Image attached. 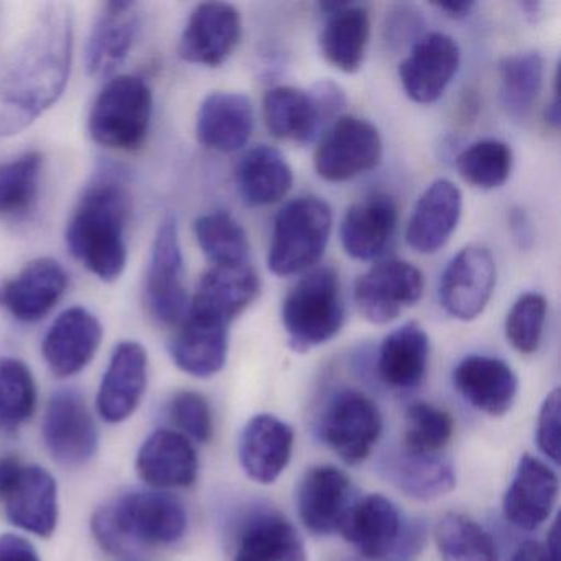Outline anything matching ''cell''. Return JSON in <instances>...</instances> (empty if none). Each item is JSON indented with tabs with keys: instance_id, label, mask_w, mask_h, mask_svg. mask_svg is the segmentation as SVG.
Instances as JSON below:
<instances>
[{
	"instance_id": "15",
	"label": "cell",
	"mask_w": 561,
	"mask_h": 561,
	"mask_svg": "<svg viewBox=\"0 0 561 561\" xmlns=\"http://www.w3.org/2000/svg\"><path fill=\"white\" fill-rule=\"evenodd\" d=\"M242 37L241 14L226 2H205L193 11L179 54L183 60L202 67H221L238 48Z\"/></svg>"
},
{
	"instance_id": "35",
	"label": "cell",
	"mask_w": 561,
	"mask_h": 561,
	"mask_svg": "<svg viewBox=\"0 0 561 561\" xmlns=\"http://www.w3.org/2000/svg\"><path fill=\"white\" fill-rule=\"evenodd\" d=\"M264 119L272 136L294 144L311 142L324 123L311 93L291 87L267 91Z\"/></svg>"
},
{
	"instance_id": "14",
	"label": "cell",
	"mask_w": 561,
	"mask_h": 561,
	"mask_svg": "<svg viewBox=\"0 0 561 561\" xmlns=\"http://www.w3.org/2000/svg\"><path fill=\"white\" fill-rule=\"evenodd\" d=\"M459 64L461 50L455 38L438 32L423 35L400 64V83L413 103H436L458 73Z\"/></svg>"
},
{
	"instance_id": "44",
	"label": "cell",
	"mask_w": 561,
	"mask_h": 561,
	"mask_svg": "<svg viewBox=\"0 0 561 561\" xmlns=\"http://www.w3.org/2000/svg\"><path fill=\"white\" fill-rule=\"evenodd\" d=\"M548 305L543 295L528 291L518 297L505 318V336L520 354L537 353L543 337Z\"/></svg>"
},
{
	"instance_id": "54",
	"label": "cell",
	"mask_w": 561,
	"mask_h": 561,
	"mask_svg": "<svg viewBox=\"0 0 561 561\" xmlns=\"http://www.w3.org/2000/svg\"><path fill=\"white\" fill-rule=\"evenodd\" d=\"M351 561H360V560H351Z\"/></svg>"
},
{
	"instance_id": "28",
	"label": "cell",
	"mask_w": 561,
	"mask_h": 561,
	"mask_svg": "<svg viewBox=\"0 0 561 561\" xmlns=\"http://www.w3.org/2000/svg\"><path fill=\"white\" fill-rule=\"evenodd\" d=\"M228 353L229 324L186 311L170 344L176 366L190 376L206 379L221 373Z\"/></svg>"
},
{
	"instance_id": "45",
	"label": "cell",
	"mask_w": 561,
	"mask_h": 561,
	"mask_svg": "<svg viewBox=\"0 0 561 561\" xmlns=\"http://www.w3.org/2000/svg\"><path fill=\"white\" fill-rule=\"evenodd\" d=\"M170 416L186 438L208 443L213 436V415L208 400L198 392L183 390L170 402Z\"/></svg>"
},
{
	"instance_id": "27",
	"label": "cell",
	"mask_w": 561,
	"mask_h": 561,
	"mask_svg": "<svg viewBox=\"0 0 561 561\" xmlns=\"http://www.w3.org/2000/svg\"><path fill=\"white\" fill-rule=\"evenodd\" d=\"M254 104L245 94H209L196 117V137L206 149L231 153L241 150L254 133Z\"/></svg>"
},
{
	"instance_id": "20",
	"label": "cell",
	"mask_w": 561,
	"mask_h": 561,
	"mask_svg": "<svg viewBox=\"0 0 561 561\" xmlns=\"http://www.w3.org/2000/svg\"><path fill=\"white\" fill-rule=\"evenodd\" d=\"M103 327L87 308L64 311L45 334L44 356L51 373L70 377L83 370L100 350Z\"/></svg>"
},
{
	"instance_id": "23",
	"label": "cell",
	"mask_w": 561,
	"mask_h": 561,
	"mask_svg": "<svg viewBox=\"0 0 561 561\" xmlns=\"http://www.w3.org/2000/svg\"><path fill=\"white\" fill-rule=\"evenodd\" d=\"M295 433L277 416H252L239 438V461L245 474L259 484H272L287 469L294 451Z\"/></svg>"
},
{
	"instance_id": "25",
	"label": "cell",
	"mask_w": 561,
	"mask_h": 561,
	"mask_svg": "<svg viewBox=\"0 0 561 561\" xmlns=\"http://www.w3.org/2000/svg\"><path fill=\"white\" fill-rule=\"evenodd\" d=\"M147 353L136 341L117 344L98 393V412L106 422L129 419L147 387Z\"/></svg>"
},
{
	"instance_id": "26",
	"label": "cell",
	"mask_w": 561,
	"mask_h": 561,
	"mask_svg": "<svg viewBox=\"0 0 561 561\" xmlns=\"http://www.w3.org/2000/svg\"><path fill=\"white\" fill-rule=\"evenodd\" d=\"M453 382L469 405L491 416L505 415L517 397V376L497 357L481 354L465 357L453 373Z\"/></svg>"
},
{
	"instance_id": "7",
	"label": "cell",
	"mask_w": 561,
	"mask_h": 561,
	"mask_svg": "<svg viewBox=\"0 0 561 561\" xmlns=\"http://www.w3.org/2000/svg\"><path fill=\"white\" fill-rule=\"evenodd\" d=\"M0 502L22 530L50 537L58 524L57 482L47 469L22 465L14 456L0 458Z\"/></svg>"
},
{
	"instance_id": "3",
	"label": "cell",
	"mask_w": 561,
	"mask_h": 561,
	"mask_svg": "<svg viewBox=\"0 0 561 561\" xmlns=\"http://www.w3.org/2000/svg\"><path fill=\"white\" fill-rule=\"evenodd\" d=\"M91 527L104 550L129 558L136 548L179 541L188 527V514L175 495L130 492L98 508Z\"/></svg>"
},
{
	"instance_id": "33",
	"label": "cell",
	"mask_w": 561,
	"mask_h": 561,
	"mask_svg": "<svg viewBox=\"0 0 561 561\" xmlns=\"http://www.w3.org/2000/svg\"><path fill=\"white\" fill-rule=\"evenodd\" d=\"M234 561H307V550L284 515L259 512L239 531Z\"/></svg>"
},
{
	"instance_id": "38",
	"label": "cell",
	"mask_w": 561,
	"mask_h": 561,
	"mask_svg": "<svg viewBox=\"0 0 561 561\" xmlns=\"http://www.w3.org/2000/svg\"><path fill=\"white\" fill-rule=\"evenodd\" d=\"M435 540L442 561H497L491 534L468 515H443L436 524Z\"/></svg>"
},
{
	"instance_id": "52",
	"label": "cell",
	"mask_w": 561,
	"mask_h": 561,
	"mask_svg": "<svg viewBox=\"0 0 561 561\" xmlns=\"http://www.w3.org/2000/svg\"><path fill=\"white\" fill-rule=\"evenodd\" d=\"M474 8L476 4H472V2H449V4H436V9H438L443 15H446V18L449 19H455V21L469 18L472 9Z\"/></svg>"
},
{
	"instance_id": "47",
	"label": "cell",
	"mask_w": 561,
	"mask_h": 561,
	"mask_svg": "<svg viewBox=\"0 0 561 561\" xmlns=\"http://www.w3.org/2000/svg\"><path fill=\"white\" fill-rule=\"evenodd\" d=\"M426 540V527L422 520L403 524L402 534L386 561H412L422 551Z\"/></svg>"
},
{
	"instance_id": "17",
	"label": "cell",
	"mask_w": 561,
	"mask_h": 561,
	"mask_svg": "<svg viewBox=\"0 0 561 561\" xmlns=\"http://www.w3.org/2000/svg\"><path fill=\"white\" fill-rule=\"evenodd\" d=\"M67 287L68 275L60 262L35 259L0 287V305L15 320L34 323L57 307Z\"/></svg>"
},
{
	"instance_id": "37",
	"label": "cell",
	"mask_w": 561,
	"mask_h": 561,
	"mask_svg": "<svg viewBox=\"0 0 561 561\" xmlns=\"http://www.w3.org/2000/svg\"><path fill=\"white\" fill-rule=\"evenodd\" d=\"M545 61L538 51L507 55L499 64V98L505 113L524 119L543 87Z\"/></svg>"
},
{
	"instance_id": "22",
	"label": "cell",
	"mask_w": 561,
	"mask_h": 561,
	"mask_svg": "<svg viewBox=\"0 0 561 561\" xmlns=\"http://www.w3.org/2000/svg\"><path fill=\"white\" fill-rule=\"evenodd\" d=\"M403 524L405 520L392 501L370 494L353 501L337 531L364 558L387 560L402 534Z\"/></svg>"
},
{
	"instance_id": "50",
	"label": "cell",
	"mask_w": 561,
	"mask_h": 561,
	"mask_svg": "<svg viewBox=\"0 0 561 561\" xmlns=\"http://www.w3.org/2000/svg\"><path fill=\"white\" fill-rule=\"evenodd\" d=\"M508 229L512 239L520 249H530L535 241V229L530 216L522 208H512L508 213Z\"/></svg>"
},
{
	"instance_id": "32",
	"label": "cell",
	"mask_w": 561,
	"mask_h": 561,
	"mask_svg": "<svg viewBox=\"0 0 561 561\" xmlns=\"http://www.w3.org/2000/svg\"><path fill=\"white\" fill-rule=\"evenodd\" d=\"M430 340L420 324L407 323L387 334L380 344L377 373L390 389L412 390L428 369Z\"/></svg>"
},
{
	"instance_id": "6",
	"label": "cell",
	"mask_w": 561,
	"mask_h": 561,
	"mask_svg": "<svg viewBox=\"0 0 561 561\" xmlns=\"http://www.w3.org/2000/svg\"><path fill=\"white\" fill-rule=\"evenodd\" d=\"M152 111V90L142 78H114L91 107V137L107 149L134 152L149 136Z\"/></svg>"
},
{
	"instance_id": "24",
	"label": "cell",
	"mask_w": 561,
	"mask_h": 561,
	"mask_svg": "<svg viewBox=\"0 0 561 561\" xmlns=\"http://www.w3.org/2000/svg\"><path fill=\"white\" fill-rule=\"evenodd\" d=\"M462 213V193L449 180H436L416 199L407 226V242L419 254L445 248Z\"/></svg>"
},
{
	"instance_id": "48",
	"label": "cell",
	"mask_w": 561,
	"mask_h": 561,
	"mask_svg": "<svg viewBox=\"0 0 561 561\" xmlns=\"http://www.w3.org/2000/svg\"><path fill=\"white\" fill-rule=\"evenodd\" d=\"M311 96L317 101L323 119H331V117L336 116L343 110L344 104H346L343 91H341L337 84L331 83V81L318 83L313 91H311Z\"/></svg>"
},
{
	"instance_id": "30",
	"label": "cell",
	"mask_w": 561,
	"mask_h": 561,
	"mask_svg": "<svg viewBox=\"0 0 561 561\" xmlns=\"http://www.w3.org/2000/svg\"><path fill=\"white\" fill-rule=\"evenodd\" d=\"M397 205L390 196L374 195L354 203L341 222V242L350 257L373 261L383 254L397 228Z\"/></svg>"
},
{
	"instance_id": "19",
	"label": "cell",
	"mask_w": 561,
	"mask_h": 561,
	"mask_svg": "<svg viewBox=\"0 0 561 561\" xmlns=\"http://www.w3.org/2000/svg\"><path fill=\"white\" fill-rule=\"evenodd\" d=\"M142 25L137 2H107L98 15L87 45V70L91 77L116 73L133 50Z\"/></svg>"
},
{
	"instance_id": "2",
	"label": "cell",
	"mask_w": 561,
	"mask_h": 561,
	"mask_svg": "<svg viewBox=\"0 0 561 561\" xmlns=\"http://www.w3.org/2000/svg\"><path fill=\"white\" fill-rule=\"evenodd\" d=\"M130 213L133 195L126 172L101 167L81 193L67 228L71 254L101 280H117L126 268Z\"/></svg>"
},
{
	"instance_id": "11",
	"label": "cell",
	"mask_w": 561,
	"mask_h": 561,
	"mask_svg": "<svg viewBox=\"0 0 561 561\" xmlns=\"http://www.w3.org/2000/svg\"><path fill=\"white\" fill-rule=\"evenodd\" d=\"M425 280L410 262L390 259L373 265L354 285V304L369 323L387 324L422 300Z\"/></svg>"
},
{
	"instance_id": "16",
	"label": "cell",
	"mask_w": 561,
	"mask_h": 561,
	"mask_svg": "<svg viewBox=\"0 0 561 561\" xmlns=\"http://www.w3.org/2000/svg\"><path fill=\"white\" fill-rule=\"evenodd\" d=\"M350 476L336 466L311 468L297 491V511L310 534L324 537L340 530L347 508L353 504Z\"/></svg>"
},
{
	"instance_id": "41",
	"label": "cell",
	"mask_w": 561,
	"mask_h": 561,
	"mask_svg": "<svg viewBox=\"0 0 561 561\" xmlns=\"http://www.w3.org/2000/svg\"><path fill=\"white\" fill-rule=\"evenodd\" d=\"M514 153L501 140L471 144L456 157V169L465 182L479 190L501 188L512 173Z\"/></svg>"
},
{
	"instance_id": "36",
	"label": "cell",
	"mask_w": 561,
	"mask_h": 561,
	"mask_svg": "<svg viewBox=\"0 0 561 561\" xmlns=\"http://www.w3.org/2000/svg\"><path fill=\"white\" fill-rule=\"evenodd\" d=\"M386 471L390 482L415 501H435L449 494L456 485L455 468L442 455L400 449L387 462Z\"/></svg>"
},
{
	"instance_id": "31",
	"label": "cell",
	"mask_w": 561,
	"mask_h": 561,
	"mask_svg": "<svg viewBox=\"0 0 561 561\" xmlns=\"http://www.w3.org/2000/svg\"><path fill=\"white\" fill-rule=\"evenodd\" d=\"M321 8L328 14L320 34L321 55L336 70L357 73L369 47V12L354 4H323Z\"/></svg>"
},
{
	"instance_id": "49",
	"label": "cell",
	"mask_w": 561,
	"mask_h": 561,
	"mask_svg": "<svg viewBox=\"0 0 561 561\" xmlns=\"http://www.w3.org/2000/svg\"><path fill=\"white\" fill-rule=\"evenodd\" d=\"M0 561H41L37 550L21 535H0Z\"/></svg>"
},
{
	"instance_id": "1",
	"label": "cell",
	"mask_w": 561,
	"mask_h": 561,
	"mask_svg": "<svg viewBox=\"0 0 561 561\" xmlns=\"http://www.w3.org/2000/svg\"><path fill=\"white\" fill-rule=\"evenodd\" d=\"M75 47L70 4L45 5L24 38L0 64V136L22 133L67 90Z\"/></svg>"
},
{
	"instance_id": "4",
	"label": "cell",
	"mask_w": 561,
	"mask_h": 561,
	"mask_svg": "<svg viewBox=\"0 0 561 561\" xmlns=\"http://www.w3.org/2000/svg\"><path fill=\"white\" fill-rule=\"evenodd\" d=\"M282 324L295 353H308L340 333L344 301L334 268H317L288 291L282 304Z\"/></svg>"
},
{
	"instance_id": "8",
	"label": "cell",
	"mask_w": 561,
	"mask_h": 561,
	"mask_svg": "<svg viewBox=\"0 0 561 561\" xmlns=\"http://www.w3.org/2000/svg\"><path fill=\"white\" fill-rule=\"evenodd\" d=\"M146 307L162 327H175L188 311L185 264L176 219H163L156 234L146 278Z\"/></svg>"
},
{
	"instance_id": "13",
	"label": "cell",
	"mask_w": 561,
	"mask_h": 561,
	"mask_svg": "<svg viewBox=\"0 0 561 561\" xmlns=\"http://www.w3.org/2000/svg\"><path fill=\"white\" fill-rule=\"evenodd\" d=\"M495 262L489 249L468 245L446 265L439 282V301L456 320L472 321L484 313L494 294Z\"/></svg>"
},
{
	"instance_id": "5",
	"label": "cell",
	"mask_w": 561,
	"mask_h": 561,
	"mask_svg": "<svg viewBox=\"0 0 561 561\" xmlns=\"http://www.w3.org/2000/svg\"><path fill=\"white\" fill-rule=\"evenodd\" d=\"M333 229V211L318 196L291 199L275 216L267 265L272 274L290 277L314 267L323 257Z\"/></svg>"
},
{
	"instance_id": "21",
	"label": "cell",
	"mask_w": 561,
	"mask_h": 561,
	"mask_svg": "<svg viewBox=\"0 0 561 561\" xmlns=\"http://www.w3.org/2000/svg\"><path fill=\"white\" fill-rule=\"evenodd\" d=\"M261 294V278L248 264L215 265L196 288L190 313L231 324Z\"/></svg>"
},
{
	"instance_id": "10",
	"label": "cell",
	"mask_w": 561,
	"mask_h": 561,
	"mask_svg": "<svg viewBox=\"0 0 561 561\" xmlns=\"http://www.w3.org/2000/svg\"><path fill=\"white\" fill-rule=\"evenodd\" d=\"M382 152V137L373 123L337 117L318 146L314 170L324 182H347L379 167Z\"/></svg>"
},
{
	"instance_id": "39",
	"label": "cell",
	"mask_w": 561,
	"mask_h": 561,
	"mask_svg": "<svg viewBox=\"0 0 561 561\" xmlns=\"http://www.w3.org/2000/svg\"><path fill=\"white\" fill-rule=\"evenodd\" d=\"M44 157L27 152L0 165V219L27 215L37 202Z\"/></svg>"
},
{
	"instance_id": "40",
	"label": "cell",
	"mask_w": 561,
	"mask_h": 561,
	"mask_svg": "<svg viewBox=\"0 0 561 561\" xmlns=\"http://www.w3.org/2000/svg\"><path fill=\"white\" fill-rule=\"evenodd\" d=\"M199 248L215 265L248 264L249 239L244 228L229 213L215 211L196 219Z\"/></svg>"
},
{
	"instance_id": "55",
	"label": "cell",
	"mask_w": 561,
	"mask_h": 561,
	"mask_svg": "<svg viewBox=\"0 0 561 561\" xmlns=\"http://www.w3.org/2000/svg\"><path fill=\"white\" fill-rule=\"evenodd\" d=\"M126 561H130V560H126Z\"/></svg>"
},
{
	"instance_id": "29",
	"label": "cell",
	"mask_w": 561,
	"mask_h": 561,
	"mask_svg": "<svg viewBox=\"0 0 561 561\" xmlns=\"http://www.w3.org/2000/svg\"><path fill=\"white\" fill-rule=\"evenodd\" d=\"M137 472L157 489L188 488L198 476V455L183 433L157 430L140 446Z\"/></svg>"
},
{
	"instance_id": "51",
	"label": "cell",
	"mask_w": 561,
	"mask_h": 561,
	"mask_svg": "<svg viewBox=\"0 0 561 561\" xmlns=\"http://www.w3.org/2000/svg\"><path fill=\"white\" fill-rule=\"evenodd\" d=\"M512 561H553L547 548L540 541L528 540L518 547Z\"/></svg>"
},
{
	"instance_id": "12",
	"label": "cell",
	"mask_w": 561,
	"mask_h": 561,
	"mask_svg": "<svg viewBox=\"0 0 561 561\" xmlns=\"http://www.w3.org/2000/svg\"><path fill=\"white\" fill-rule=\"evenodd\" d=\"M42 432L55 461L68 468L87 465L96 455L100 443L96 422L83 396L75 389H61L51 396Z\"/></svg>"
},
{
	"instance_id": "9",
	"label": "cell",
	"mask_w": 561,
	"mask_h": 561,
	"mask_svg": "<svg viewBox=\"0 0 561 561\" xmlns=\"http://www.w3.org/2000/svg\"><path fill=\"white\" fill-rule=\"evenodd\" d=\"M320 435L346 465H360L382 435L379 407L359 390H343L324 409Z\"/></svg>"
},
{
	"instance_id": "46",
	"label": "cell",
	"mask_w": 561,
	"mask_h": 561,
	"mask_svg": "<svg viewBox=\"0 0 561 561\" xmlns=\"http://www.w3.org/2000/svg\"><path fill=\"white\" fill-rule=\"evenodd\" d=\"M560 389L551 390L541 403L537 423V443L540 451L554 465L560 462Z\"/></svg>"
},
{
	"instance_id": "43",
	"label": "cell",
	"mask_w": 561,
	"mask_h": 561,
	"mask_svg": "<svg viewBox=\"0 0 561 561\" xmlns=\"http://www.w3.org/2000/svg\"><path fill=\"white\" fill-rule=\"evenodd\" d=\"M455 432L453 416L432 403L416 402L407 409L403 448L410 453L439 455L451 442Z\"/></svg>"
},
{
	"instance_id": "53",
	"label": "cell",
	"mask_w": 561,
	"mask_h": 561,
	"mask_svg": "<svg viewBox=\"0 0 561 561\" xmlns=\"http://www.w3.org/2000/svg\"><path fill=\"white\" fill-rule=\"evenodd\" d=\"M553 101L545 110V121L551 129H558L561 123L560 101H558V78H554Z\"/></svg>"
},
{
	"instance_id": "18",
	"label": "cell",
	"mask_w": 561,
	"mask_h": 561,
	"mask_svg": "<svg viewBox=\"0 0 561 561\" xmlns=\"http://www.w3.org/2000/svg\"><path fill=\"white\" fill-rule=\"evenodd\" d=\"M560 482L557 472L531 455H524L502 501L505 520L520 530H537L550 518Z\"/></svg>"
},
{
	"instance_id": "42",
	"label": "cell",
	"mask_w": 561,
	"mask_h": 561,
	"mask_svg": "<svg viewBox=\"0 0 561 561\" xmlns=\"http://www.w3.org/2000/svg\"><path fill=\"white\" fill-rule=\"evenodd\" d=\"M37 407V387L31 369L14 357L0 359V432L21 428Z\"/></svg>"
},
{
	"instance_id": "34",
	"label": "cell",
	"mask_w": 561,
	"mask_h": 561,
	"mask_svg": "<svg viewBox=\"0 0 561 561\" xmlns=\"http://www.w3.org/2000/svg\"><path fill=\"white\" fill-rule=\"evenodd\" d=\"M236 182L248 205L271 206L290 193L294 170L280 150L259 146L242 157L236 170Z\"/></svg>"
}]
</instances>
